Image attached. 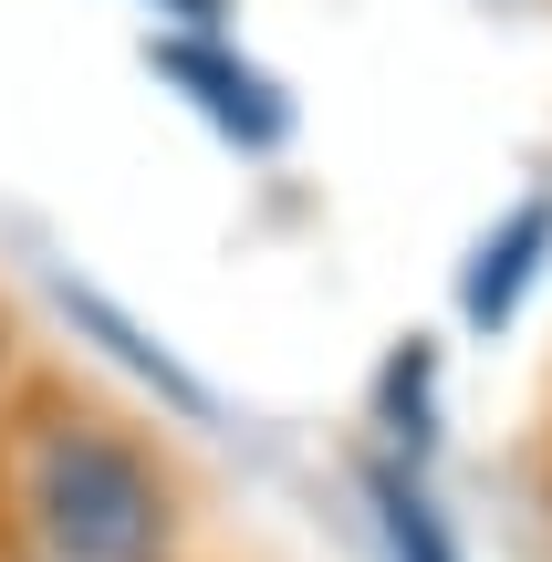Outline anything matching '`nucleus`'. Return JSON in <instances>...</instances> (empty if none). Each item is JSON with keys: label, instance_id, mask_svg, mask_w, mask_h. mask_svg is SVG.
<instances>
[{"label": "nucleus", "instance_id": "423d86ee", "mask_svg": "<svg viewBox=\"0 0 552 562\" xmlns=\"http://www.w3.org/2000/svg\"><path fill=\"white\" fill-rule=\"evenodd\" d=\"M386 417L407 448H428V344H407V355L386 364Z\"/></svg>", "mask_w": 552, "mask_h": 562}, {"label": "nucleus", "instance_id": "f03ea898", "mask_svg": "<svg viewBox=\"0 0 552 562\" xmlns=\"http://www.w3.org/2000/svg\"><path fill=\"white\" fill-rule=\"evenodd\" d=\"M146 63H157L219 136H240V146H282L292 136V94L261 74V63L219 53V32H167V42H146Z\"/></svg>", "mask_w": 552, "mask_h": 562}, {"label": "nucleus", "instance_id": "7ed1b4c3", "mask_svg": "<svg viewBox=\"0 0 552 562\" xmlns=\"http://www.w3.org/2000/svg\"><path fill=\"white\" fill-rule=\"evenodd\" d=\"M542 250H552V199L532 188V199L500 220V240H480V261L470 281H459V313L480 323V334H500V323L521 313V292H532V271H542Z\"/></svg>", "mask_w": 552, "mask_h": 562}, {"label": "nucleus", "instance_id": "20e7f679", "mask_svg": "<svg viewBox=\"0 0 552 562\" xmlns=\"http://www.w3.org/2000/svg\"><path fill=\"white\" fill-rule=\"evenodd\" d=\"M53 302H63L74 323H83V334H104V344H115V364H125V375H146V385H157L167 406H178V417H219V396H209V385L188 375V364L167 355V344H146V334H136V323H125V313H115L104 292H83V281H53Z\"/></svg>", "mask_w": 552, "mask_h": 562}, {"label": "nucleus", "instance_id": "f257e3e1", "mask_svg": "<svg viewBox=\"0 0 552 562\" xmlns=\"http://www.w3.org/2000/svg\"><path fill=\"white\" fill-rule=\"evenodd\" d=\"M32 531L63 562H146L167 531V490L104 427H53L32 459Z\"/></svg>", "mask_w": 552, "mask_h": 562}, {"label": "nucleus", "instance_id": "39448f33", "mask_svg": "<svg viewBox=\"0 0 552 562\" xmlns=\"http://www.w3.org/2000/svg\"><path fill=\"white\" fill-rule=\"evenodd\" d=\"M365 490H375V521H386V552H396V562H459V542H449V521H438V501H428L417 469L375 459Z\"/></svg>", "mask_w": 552, "mask_h": 562}, {"label": "nucleus", "instance_id": "0eeeda50", "mask_svg": "<svg viewBox=\"0 0 552 562\" xmlns=\"http://www.w3.org/2000/svg\"><path fill=\"white\" fill-rule=\"evenodd\" d=\"M157 11H178L188 32H219V11H229V0H157Z\"/></svg>", "mask_w": 552, "mask_h": 562}]
</instances>
